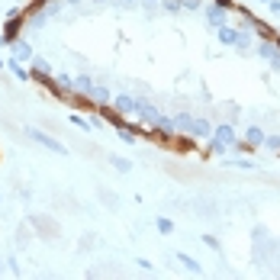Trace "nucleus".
I'll return each mask as SVG.
<instances>
[{
  "instance_id": "12",
  "label": "nucleus",
  "mask_w": 280,
  "mask_h": 280,
  "mask_svg": "<svg viewBox=\"0 0 280 280\" xmlns=\"http://www.w3.org/2000/svg\"><path fill=\"white\" fill-rule=\"evenodd\" d=\"M71 90H77V94H87V90H90V77H74V81H71Z\"/></svg>"
},
{
  "instance_id": "24",
  "label": "nucleus",
  "mask_w": 280,
  "mask_h": 280,
  "mask_svg": "<svg viewBox=\"0 0 280 280\" xmlns=\"http://www.w3.org/2000/svg\"><path fill=\"white\" fill-rule=\"evenodd\" d=\"M4 65H7V61H0V68H4Z\"/></svg>"
},
{
  "instance_id": "11",
  "label": "nucleus",
  "mask_w": 280,
  "mask_h": 280,
  "mask_svg": "<svg viewBox=\"0 0 280 280\" xmlns=\"http://www.w3.org/2000/svg\"><path fill=\"white\" fill-rule=\"evenodd\" d=\"M110 164H113V168H116V171H122V174H129V171H132V161L119 158V155H110Z\"/></svg>"
},
{
  "instance_id": "25",
  "label": "nucleus",
  "mask_w": 280,
  "mask_h": 280,
  "mask_svg": "<svg viewBox=\"0 0 280 280\" xmlns=\"http://www.w3.org/2000/svg\"><path fill=\"white\" fill-rule=\"evenodd\" d=\"M0 203H4V197H0Z\"/></svg>"
},
{
  "instance_id": "10",
  "label": "nucleus",
  "mask_w": 280,
  "mask_h": 280,
  "mask_svg": "<svg viewBox=\"0 0 280 280\" xmlns=\"http://www.w3.org/2000/svg\"><path fill=\"white\" fill-rule=\"evenodd\" d=\"M20 16H13V20L10 23H7V29H4V39H0V42H16V32H20Z\"/></svg>"
},
{
  "instance_id": "17",
  "label": "nucleus",
  "mask_w": 280,
  "mask_h": 280,
  "mask_svg": "<svg viewBox=\"0 0 280 280\" xmlns=\"http://www.w3.org/2000/svg\"><path fill=\"white\" fill-rule=\"evenodd\" d=\"M71 126H77V129H94V122H90V119H84V116H77V113H74V116H71Z\"/></svg>"
},
{
  "instance_id": "21",
  "label": "nucleus",
  "mask_w": 280,
  "mask_h": 280,
  "mask_svg": "<svg viewBox=\"0 0 280 280\" xmlns=\"http://www.w3.org/2000/svg\"><path fill=\"white\" fill-rule=\"evenodd\" d=\"M216 4H219V7H229V4H232V0H216Z\"/></svg>"
},
{
  "instance_id": "6",
  "label": "nucleus",
  "mask_w": 280,
  "mask_h": 280,
  "mask_svg": "<svg viewBox=\"0 0 280 280\" xmlns=\"http://www.w3.org/2000/svg\"><path fill=\"white\" fill-rule=\"evenodd\" d=\"M206 23L213 26V29H219V26H225V7H219V4H213L206 10Z\"/></svg>"
},
{
  "instance_id": "7",
  "label": "nucleus",
  "mask_w": 280,
  "mask_h": 280,
  "mask_svg": "<svg viewBox=\"0 0 280 280\" xmlns=\"http://www.w3.org/2000/svg\"><path fill=\"white\" fill-rule=\"evenodd\" d=\"M84 97H90L97 107H107L110 103V87H97V84H90V90L84 94Z\"/></svg>"
},
{
  "instance_id": "2",
  "label": "nucleus",
  "mask_w": 280,
  "mask_h": 280,
  "mask_svg": "<svg viewBox=\"0 0 280 280\" xmlns=\"http://www.w3.org/2000/svg\"><path fill=\"white\" fill-rule=\"evenodd\" d=\"M229 145H235V129L229 126V122H225V126H216L209 148H213V152H222V148H229Z\"/></svg>"
},
{
  "instance_id": "13",
  "label": "nucleus",
  "mask_w": 280,
  "mask_h": 280,
  "mask_svg": "<svg viewBox=\"0 0 280 280\" xmlns=\"http://www.w3.org/2000/svg\"><path fill=\"white\" fill-rule=\"evenodd\" d=\"M116 132H119V138H122V142H126V145H132V142H135V132H132V129H129V126H122V122L116 126Z\"/></svg>"
},
{
  "instance_id": "5",
  "label": "nucleus",
  "mask_w": 280,
  "mask_h": 280,
  "mask_svg": "<svg viewBox=\"0 0 280 280\" xmlns=\"http://www.w3.org/2000/svg\"><path fill=\"white\" fill-rule=\"evenodd\" d=\"M216 32H219V42H222V45H239V42H242V29H232L229 23L219 26Z\"/></svg>"
},
{
  "instance_id": "18",
  "label": "nucleus",
  "mask_w": 280,
  "mask_h": 280,
  "mask_svg": "<svg viewBox=\"0 0 280 280\" xmlns=\"http://www.w3.org/2000/svg\"><path fill=\"white\" fill-rule=\"evenodd\" d=\"M264 145L274 148V152H280V135H264Z\"/></svg>"
},
{
  "instance_id": "4",
  "label": "nucleus",
  "mask_w": 280,
  "mask_h": 280,
  "mask_svg": "<svg viewBox=\"0 0 280 280\" xmlns=\"http://www.w3.org/2000/svg\"><path fill=\"white\" fill-rule=\"evenodd\" d=\"M113 103H116V113H119V116H132V113H138V103H142V100H135V97H129V94H122V97H116Z\"/></svg>"
},
{
  "instance_id": "19",
  "label": "nucleus",
  "mask_w": 280,
  "mask_h": 280,
  "mask_svg": "<svg viewBox=\"0 0 280 280\" xmlns=\"http://www.w3.org/2000/svg\"><path fill=\"white\" fill-rule=\"evenodd\" d=\"M203 245H206V248H213V251H219V242H216L213 235H203Z\"/></svg>"
},
{
  "instance_id": "20",
  "label": "nucleus",
  "mask_w": 280,
  "mask_h": 280,
  "mask_svg": "<svg viewBox=\"0 0 280 280\" xmlns=\"http://www.w3.org/2000/svg\"><path fill=\"white\" fill-rule=\"evenodd\" d=\"M267 7H270V13H280V0H267Z\"/></svg>"
},
{
  "instance_id": "8",
  "label": "nucleus",
  "mask_w": 280,
  "mask_h": 280,
  "mask_svg": "<svg viewBox=\"0 0 280 280\" xmlns=\"http://www.w3.org/2000/svg\"><path fill=\"white\" fill-rule=\"evenodd\" d=\"M245 145H251V148H258V145H264V132H261L258 126H251V129H245Z\"/></svg>"
},
{
  "instance_id": "23",
  "label": "nucleus",
  "mask_w": 280,
  "mask_h": 280,
  "mask_svg": "<svg viewBox=\"0 0 280 280\" xmlns=\"http://www.w3.org/2000/svg\"><path fill=\"white\" fill-rule=\"evenodd\" d=\"M258 4H267V0H258Z\"/></svg>"
},
{
  "instance_id": "16",
  "label": "nucleus",
  "mask_w": 280,
  "mask_h": 280,
  "mask_svg": "<svg viewBox=\"0 0 280 280\" xmlns=\"http://www.w3.org/2000/svg\"><path fill=\"white\" fill-rule=\"evenodd\" d=\"M155 225H158L161 235H171V232H174V222H171V219H155Z\"/></svg>"
},
{
  "instance_id": "15",
  "label": "nucleus",
  "mask_w": 280,
  "mask_h": 280,
  "mask_svg": "<svg viewBox=\"0 0 280 280\" xmlns=\"http://www.w3.org/2000/svg\"><path fill=\"white\" fill-rule=\"evenodd\" d=\"M177 258H180V264L187 267V270H194V274H200V264H197V261L190 258V255H177Z\"/></svg>"
},
{
  "instance_id": "9",
  "label": "nucleus",
  "mask_w": 280,
  "mask_h": 280,
  "mask_svg": "<svg viewBox=\"0 0 280 280\" xmlns=\"http://www.w3.org/2000/svg\"><path fill=\"white\" fill-rule=\"evenodd\" d=\"M13 58L16 61H29L32 58V45L29 42H13Z\"/></svg>"
},
{
  "instance_id": "1",
  "label": "nucleus",
  "mask_w": 280,
  "mask_h": 280,
  "mask_svg": "<svg viewBox=\"0 0 280 280\" xmlns=\"http://www.w3.org/2000/svg\"><path fill=\"white\" fill-rule=\"evenodd\" d=\"M26 135L29 138H36V142L42 145V148H49V152H55V155H68V148L58 142V138H52L49 132H42V129H36V126H26Z\"/></svg>"
},
{
  "instance_id": "26",
  "label": "nucleus",
  "mask_w": 280,
  "mask_h": 280,
  "mask_svg": "<svg viewBox=\"0 0 280 280\" xmlns=\"http://www.w3.org/2000/svg\"><path fill=\"white\" fill-rule=\"evenodd\" d=\"M39 4H45V0H39Z\"/></svg>"
},
{
  "instance_id": "14",
  "label": "nucleus",
  "mask_w": 280,
  "mask_h": 280,
  "mask_svg": "<svg viewBox=\"0 0 280 280\" xmlns=\"http://www.w3.org/2000/svg\"><path fill=\"white\" fill-rule=\"evenodd\" d=\"M7 68H10V71H13L16 77H20V81H26V77H29V71H26V68H20V61H16V58L7 61Z\"/></svg>"
},
{
  "instance_id": "3",
  "label": "nucleus",
  "mask_w": 280,
  "mask_h": 280,
  "mask_svg": "<svg viewBox=\"0 0 280 280\" xmlns=\"http://www.w3.org/2000/svg\"><path fill=\"white\" fill-rule=\"evenodd\" d=\"M213 129L216 126L209 119H203V116H190V122H187V135H197V138H209Z\"/></svg>"
},
{
  "instance_id": "22",
  "label": "nucleus",
  "mask_w": 280,
  "mask_h": 280,
  "mask_svg": "<svg viewBox=\"0 0 280 280\" xmlns=\"http://www.w3.org/2000/svg\"><path fill=\"white\" fill-rule=\"evenodd\" d=\"M274 42H277V49H280V36H277V39H274Z\"/></svg>"
}]
</instances>
